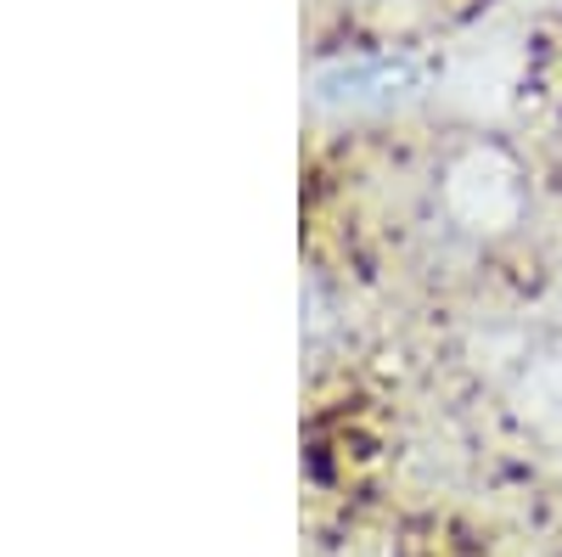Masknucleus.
Masks as SVG:
<instances>
[{
	"label": "nucleus",
	"instance_id": "obj_2",
	"mask_svg": "<svg viewBox=\"0 0 562 557\" xmlns=\"http://www.w3.org/2000/svg\"><path fill=\"white\" fill-rule=\"evenodd\" d=\"M445 209L467 231H506L524 214V175L501 147H473L445 175Z\"/></svg>",
	"mask_w": 562,
	"mask_h": 557
},
{
	"label": "nucleus",
	"instance_id": "obj_1",
	"mask_svg": "<svg viewBox=\"0 0 562 557\" xmlns=\"http://www.w3.org/2000/svg\"><path fill=\"white\" fill-rule=\"evenodd\" d=\"M304 97L326 119H383L428 97V68L405 52H355L310 68Z\"/></svg>",
	"mask_w": 562,
	"mask_h": 557
}]
</instances>
